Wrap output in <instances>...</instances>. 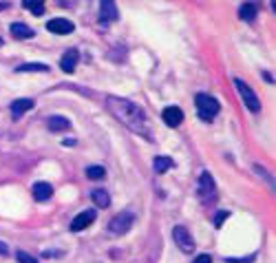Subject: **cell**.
Returning a JSON list of instances; mask_svg holds the SVG:
<instances>
[{"label": "cell", "instance_id": "1", "mask_svg": "<svg viewBox=\"0 0 276 263\" xmlns=\"http://www.w3.org/2000/svg\"><path fill=\"white\" fill-rule=\"evenodd\" d=\"M106 109L110 111V115L124 124L128 131L137 133L142 137H151V124H148V117L144 113L142 106H137L130 100L117 98V95H108L106 98Z\"/></svg>", "mask_w": 276, "mask_h": 263}, {"label": "cell", "instance_id": "2", "mask_svg": "<svg viewBox=\"0 0 276 263\" xmlns=\"http://www.w3.org/2000/svg\"><path fill=\"white\" fill-rule=\"evenodd\" d=\"M195 106H197L199 117L206 120V122H212L214 115L219 113V102L212 98V95H208V93H199L195 98Z\"/></svg>", "mask_w": 276, "mask_h": 263}, {"label": "cell", "instance_id": "3", "mask_svg": "<svg viewBox=\"0 0 276 263\" xmlns=\"http://www.w3.org/2000/svg\"><path fill=\"white\" fill-rule=\"evenodd\" d=\"M132 221H135V215H132L130 210H121L110 219L108 232L115 234V237H121V234H126L132 228Z\"/></svg>", "mask_w": 276, "mask_h": 263}, {"label": "cell", "instance_id": "4", "mask_svg": "<svg viewBox=\"0 0 276 263\" xmlns=\"http://www.w3.org/2000/svg\"><path fill=\"white\" fill-rule=\"evenodd\" d=\"M234 86H236V91H239V95L243 98V102H245L247 111H250V113H258V111H261V102H258L256 93H254L241 77H234Z\"/></svg>", "mask_w": 276, "mask_h": 263}, {"label": "cell", "instance_id": "5", "mask_svg": "<svg viewBox=\"0 0 276 263\" xmlns=\"http://www.w3.org/2000/svg\"><path fill=\"white\" fill-rule=\"evenodd\" d=\"M199 197L206 204L214 201V197H217V186H214V179L208 170H203L201 177H199Z\"/></svg>", "mask_w": 276, "mask_h": 263}, {"label": "cell", "instance_id": "6", "mask_svg": "<svg viewBox=\"0 0 276 263\" xmlns=\"http://www.w3.org/2000/svg\"><path fill=\"white\" fill-rule=\"evenodd\" d=\"M173 239H175L177 248L184 250L186 254H192V252H195V239L190 237L188 228H184V226H175V230H173Z\"/></svg>", "mask_w": 276, "mask_h": 263}, {"label": "cell", "instance_id": "7", "mask_svg": "<svg viewBox=\"0 0 276 263\" xmlns=\"http://www.w3.org/2000/svg\"><path fill=\"white\" fill-rule=\"evenodd\" d=\"M47 29L51 31V33H60V36H69V33H73L75 29V25L71 20H66V18H53V20H49L47 22Z\"/></svg>", "mask_w": 276, "mask_h": 263}, {"label": "cell", "instance_id": "8", "mask_svg": "<svg viewBox=\"0 0 276 263\" xmlns=\"http://www.w3.org/2000/svg\"><path fill=\"white\" fill-rule=\"evenodd\" d=\"M93 221H95V210H84V212H80V215H77L75 219L71 221V232L84 230V228H88Z\"/></svg>", "mask_w": 276, "mask_h": 263}, {"label": "cell", "instance_id": "9", "mask_svg": "<svg viewBox=\"0 0 276 263\" xmlns=\"http://www.w3.org/2000/svg\"><path fill=\"white\" fill-rule=\"evenodd\" d=\"M117 18V7H115L113 0H99V22L106 25Z\"/></svg>", "mask_w": 276, "mask_h": 263}, {"label": "cell", "instance_id": "10", "mask_svg": "<svg viewBox=\"0 0 276 263\" xmlns=\"http://www.w3.org/2000/svg\"><path fill=\"white\" fill-rule=\"evenodd\" d=\"M162 120H164L168 126L177 128V126L181 124V122H184V111H181L179 106H166L164 113H162Z\"/></svg>", "mask_w": 276, "mask_h": 263}, {"label": "cell", "instance_id": "11", "mask_svg": "<svg viewBox=\"0 0 276 263\" xmlns=\"http://www.w3.org/2000/svg\"><path fill=\"white\" fill-rule=\"evenodd\" d=\"M77 60H80L77 49H66L64 55L60 58V69H62L64 73H73L75 66H77Z\"/></svg>", "mask_w": 276, "mask_h": 263}, {"label": "cell", "instance_id": "12", "mask_svg": "<svg viewBox=\"0 0 276 263\" xmlns=\"http://www.w3.org/2000/svg\"><path fill=\"white\" fill-rule=\"evenodd\" d=\"M9 109H11V117H14V120H20V117L25 115L27 111L33 109V100H31V98H20V100H14Z\"/></svg>", "mask_w": 276, "mask_h": 263}, {"label": "cell", "instance_id": "13", "mask_svg": "<svg viewBox=\"0 0 276 263\" xmlns=\"http://www.w3.org/2000/svg\"><path fill=\"white\" fill-rule=\"evenodd\" d=\"M51 197H53L51 184H47V182L33 184V199H36V201H47V199H51Z\"/></svg>", "mask_w": 276, "mask_h": 263}, {"label": "cell", "instance_id": "14", "mask_svg": "<svg viewBox=\"0 0 276 263\" xmlns=\"http://www.w3.org/2000/svg\"><path fill=\"white\" fill-rule=\"evenodd\" d=\"M47 126H49V131L51 133H62V131H69L71 128V122L62 115H51L47 120Z\"/></svg>", "mask_w": 276, "mask_h": 263}, {"label": "cell", "instance_id": "15", "mask_svg": "<svg viewBox=\"0 0 276 263\" xmlns=\"http://www.w3.org/2000/svg\"><path fill=\"white\" fill-rule=\"evenodd\" d=\"M9 31H11V36H14L16 40H25V38L36 36V31H33L29 25H22V22H14V25L9 27Z\"/></svg>", "mask_w": 276, "mask_h": 263}, {"label": "cell", "instance_id": "16", "mask_svg": "<svg viewBox=\"0 0 276 263\" xmlns=\"http://www.w3.org/2000/svg\"><path fill=\"white\" fill-rule=\"evenodd\" d=\"M49 66L42 62H25L16 66V73H47Z\"/></svg>", "mask_w": 276, "mask_h": 263}, {"label": "cell", "instance_id": "17", "mask_svg": "<svg viewBox=\"0 0 276 263\" xmlns=\"http://www.w3.org/2000/svg\"><path fill=\"white\" fill-rule=\"evenodd\" d=\"M91 199H93V204H95L97 208H108V206H110V197H108V193H106L104 188L93 190V193H91Z\"/></svg>", "mask_w": 276, "mask_h": 263}, {"label": "cell", "instance_id": "18", "mask_svg": "<svg viewBox=\"0 0 276 263\" xmlns=\"http://www.w3.org/2000/svg\"><path fill=\"white\" fill-rule=\"evenodd\" d=\"M153 166H155V172H168L170 168L175 166V161L170 159V157H164V155H159V157H155V161H153Z\"/></svg>", "mask_w": 276, "mask_h": 263}, {"label": "cell", "instance_id": "19", "mask_svg": "<svg viewBox=\"0 0 276 263\" xmlns=\"http://www.w3.org/2000/svg\"><path fill=\"white\" fill-rule=\"evenodd\" d=\"M22 7L25 9H29L33 16H42L44 11V0H22Z\"/></svg>", "mask_w": 276, "mask_h": 263}, {"label": "cell", "instance_id": "20", "mask_svg": "<svg viewBox=\"0 0 276 263\" xmlns=\"http://www.w3.org/2000/svg\"><path fill=\"white\" fill-rule=\"evenodd\" d=\"M239 16H241V20H247V22H252L254 18H256V5H252V3H245V5H241V9H239Z\"/></svg>", "mask_w": 276, "mask_h": 263}, {"label": "cell", "instance_id": "21", "mask_svg": "<svg viewBox=\"0 0 276 263\" xmlns=\"http://www.w3.org/2000/svg\"><path fill=\"white\" fill-rule=\"evenodd\" d=\"M104 175H106V170H104L102 166H88V168H86V177L88 179H104Z\"/></svg>", "mask_w": 276, "mask_h": 263}, {"label": "cell", "instance_id": "22", "mask_svg": "<svg viewBox=\"0 0 276 263\" xmlns=\"http://www.w3.org/2000/svg\"><path fill=\"white\" fill-rule=\"evenodd\" d=\"M16 259H18V263H38L36 256L27 254L25 250H18V252H16Z\"/></svg>", "mask_w": 276, "mask_h": 263}, {"label": "cell", "instance_id": "23", "mask_svg": "<svg viewBox=\"0 0 276 263\" xmlns=\"http://www.w3.org/2000/svg\"><path fill=\"white\" fill-rule=\"evenodd\" d=\"M228 217H230V212H219V215L217 217H214V226H217V228H221V226H223V221L225 219H228Z\"/></svg>", "mask_w": 276, "mask_h": 263}, {"label": "cell", "instance_id": "24", "mask_svg": "<svg viewBox=\"0 0 276 263\" xmlns=\"http://www.w3.org/2000/svg\"><path fill=\"white\" fill-rule=\"evenodd\" d=\"M254 259H256V254H250L245 259H225V263H252Z\"/></svg>", "mask_w": 276, "mask_h": 263}, {"label": "cell", "instance_id": "25", "mask_svg": "<svg viewBox=\"0 0 276 263\" xmlns=\"http://www.w3.org/2000/svg\"><path fill=\"white\" fill-rule=\"evenodd\" d=\"M192 263H212V256H210V254H199Z\"/></svg>", "mask_w": 276, "mask_h": 263}, {"label": "cell", "instance_id": "26", "mask_svg": "<svg viewBox=\"0 0 276 263\" xmlns=\"http://www.w3.org/2000/svg\"><path fill=\"white\" fill-rule=\"evenodd\" d=\"M7 252H9V248H7V245H5L3 241H0V254H5V256H7Z\"/></svg>", "mask_w": 276, "mask_h": 263}, {"label": "cell", "instance_id": "27", "mask_svg": "<svg viewBox=\"0 0 276 263\" xmlns=\"http://www.w3.org/2000/svg\"><path fill=\"white\" fill-rule=\"evenodd\" d=\"M263 77H265V82H272V84H274V75H269V73H263Z\"/></svg>", "mask_w": 276, "mask_h": 263}, {"label": "cell", "instance_id": "28", "mask_svg": "<svg viewBox=\"0 0 276 263\" xmlns=\"http://www.w3.org/2000/svg\"><path fill=\"white\" fill-rule=\"evenodd\" d=\"M0 47H3V38H0Z\"/></svg>", "mask_w": 276, "mask_h": 263}]
</instances>
